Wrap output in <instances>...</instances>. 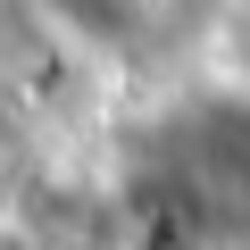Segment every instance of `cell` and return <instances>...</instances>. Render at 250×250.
Segmentation results:
<instances>
[{"mask_svg":"<svg viewBox=\"0 0 250 250\" xmlns=\"http://www.w3.org/2000/svg\"><path fill=\"white\" fill-rule=\"evenodd\" d=\"M117 217L134 250H250V83L167 100Z\"/></svg>","mask_w":250,"mask_h":250,"instance_id":"obj_1","label":"cell"},{"mask_svg":"<svg viewBox=\"0 0 250 250\" xmlns=\"http://www.w3.org/2000/svg\"><path fill=\"white\" fill-rule=\"evenodd\" d=\"M0 250H42V242H34L25 225H0Z\"/></svg>","mask_w":250,"mask_h":250,"instance_id":"obj_4","label":"cell"},{"mask_svg":"<svg viewBox=\"0 0 250 250\" xmlns=\"http://www.w3.org/2000/svg\"><path fill=\"white\" fill-rule=\"evenodd\" d=\"M233 59H242V83H250V0L233 9Z\"/></svg>","mask_w":250,"mask_h":250,"instance_id":"obj_3","label":"cell"},{"mask_svg":"<svg viewBox=\"0 0 250 250\" xmlns=\"http://www.w3.org/2000/svg\"><path fill=\"white\" fill-rule=\"evenodd\" d=\"M42 17L100 59H150L192 34L200 0H42Z\"/></svg>","mask_w":250,"mask_h":250,"instance_id":"obj_2","label":"cell"}]
</instances>
